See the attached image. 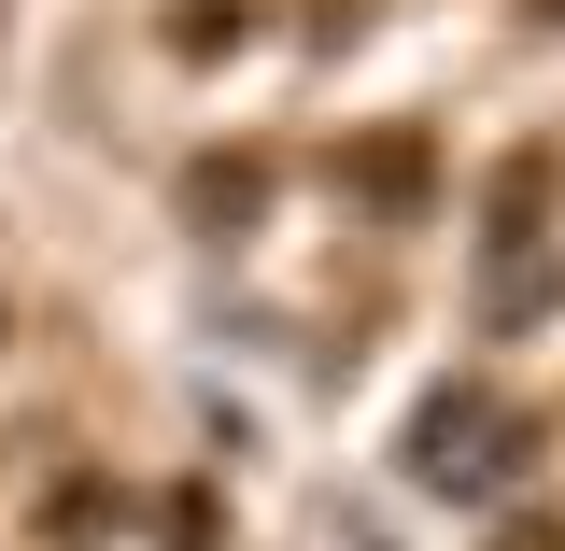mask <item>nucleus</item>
I'll use <instances>...</instances> for the list:
<instances>
[{
    "instance_id": "f257e3e1",
    "label": "nucleus",
    "mask_w": 565,
    "mask_h": 551,
    "mask_svg": "<svg viewBox=\"0 0 565 551\" xmlns=\"http://www.w3.org/2000/svg\"><path fill=\"white\" fill-rule=\"evenodd\" d=\"M537 438H552L537 411L452 382V396H424V424H411V481H438V495H509L523 467H537Z\"/></svg>"
},
{
    "instance_id": "f03ea898",
    "label": "nucleus",
    "mask_w": 565,
    "mask_h": 551,
    "mask_svg": "<svg viewBox=\"0 0 565 551\" xmlns=\"http://www.w3.org/2000/svg\"><path fill=\"white\" fill-rule=\"evenodd\" d=\"M353 199L411 226V212L438 199V141H424V128H367V141H353Z\"/></svg>"
},
{
    "instance_id": "7ed1b4c3",
    "label": "nucleus",
    "mask_w": 565,
    "mask_h": 551,
    "mask_svg": "<svg viewBox=\"0 0 565 551\" xmlns=\"http://www.w3.org/2000/svg\"><path fill=\"white\" fill-rule=\"evenodd\" d=\"M184 212H199L212 241H241V226L269 212V156H199V170H184Z\"/></svg>"
},
{
    "instance_id": "20e7f679",
    "label": "nucleus",
    "mask_w": 565,
    "mask_h": 551,
    "mask_svg": "<svg viewBox=\"0 0 565 551\" xmlns=\"http://www.w3.org/2000/svg\"><path fill=\"white\" fill-rule=\"evenodd\" d=\"M241 29H255L241 0H184V14H170V57H212V43H241Z\"/></svg>"
},
{
    "instance_id": "39448f33",
    "label": "nucleus",
    "mask_w": 565,
    "mask_h": 551,
    "mask_svg": "<svg viewBox=\"0 0 565 551\" xmlns=\"http://www.w3.org/2000/svg\"><path fill=\"white\" fill-rule=\"evenodd\" d=\"M99 523H114V495H99V481H57V495H43V538H99Z\"/></svg>"
},
{
    "instance_id": "423d86ee",
    "label": "nucleus",
    "mask_w": 565,
    "mask_h": 551,
    "mask_svg": "<svg viewBox=\"0 0 565 551\" xmlns=\"http://www.w3.org/2000/svg\"><path fill=\"white\" fill-rule=\"evenodd\" d=\"M494 551H565V538H552V523H509V538H494Z\"/></svg>"
},
{
    "instance_id": "0eeeda50",
    "label": "nucleus",
    "mask_w": 565,
    "mask_h": 551,
    "mask_svg": "<svg viewBox=\"0 0 565 551\" xmlns=\"http://www.w3.org/2000/svg\"><path fill=\"white\" fill-rule=\"evenodd\" d=\"M523 14H565V0H523Z\"/></svg>"
}]
</instances>
